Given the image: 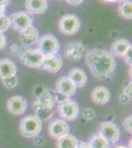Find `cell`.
<instances>
[{"mask_svg":"<svg viewBox=\"0 0 132 148\" xmlns=\"http://www.w3.org/2000/svg\"><path fill=\"white\" fill-rule=\"evenodd\" d=\"M55 87H56L57 92L65 95L68 98L73 96L77 89L76 86L73 84V82L68 78V76H62V77L58 78L55 83Z\"/></svg>","mask_w":132,"mask_h":148,"instance_id":"obj_15","label":"cell"},{"mask_svg":"<svg viewBox=\"0 0 132 148\" xmlns=\"http://www.w3.org/2000/svg\"><path fill=\"white\" fill-rule=\"evenodd\" d=\"M20 59L28 67L40 68L42 60H44V56L38 49H26L22 56H20Z\"/></svg>","mask_w":132,"mask_h":148,"instance_id":"obj_9","label":"cell"},{"mask_svg":"<svg viewBox=\"0 0 132 148\" xmlns=\"http://www.w3.org/2000/svg\"><path fill=\"white\" fill-rule=\"evenodd\" d=\"M114 148H128L127 146H124V145H118V146H116Z\"/></svg>","mask_w":132,"mask_h":148,"instance_id":"obj_40","label":"cell"},{"mask_svg":"<svg viewBox=\"0 0 132 148\" xmlns=\"http://www.w3.org/2000/svg\"><path fill=\"white\" fill-rule=\"evenodd\" d=\"M6 12V5L0 3V15H5Z\"/></svg>","mask_w":132,"mask_h":148,"instance_id":"obj_36","label":"cell"},{"mask_svg":"<svg viewBox=\"0 0 132 148\" xmlns=\"http://www.w3.org/2000/svg\"><path fill=\"white\" fill-rule=\"evenodd\" d=\"M123 58H124V60H125V62L128 64V65L131 66V62H132V47H130L126 51V52L124 53V56H123Z\"/></svg>","mask_w":132,"mask_h":148,"instance_id":"obj_31","label":"cell"},{"mask_svg":"<svg viewBox=\"0 0 132 148\" xmlns=\"http://www.w3.org/2000/svg\"><path fill=\"white\" fill-rule=\"evenodd\" d=\"M10 2H11V0H0V3H2V4H4V5H9L10 4Z\"/></svg>","mask_w":132,"mask_h":148,"instance_id":"obj_39","label":"cell"},{"mask_svg":"<svg viewBox=\"0 0 132 148\" xmlns=\"http://www.w3.org/2000/svg\"><path fill=\"white\" fill-rule=\"evenodd\" d=\"M102 1L105 2V3H116V2H120L122 0H102Z\"/></svg>","mask_w":132,"mask_h":148,"instance_id":"obj_38","label":"cell"},{"mask_svg":"<svg viewBox=\"0 0 132 148\" xmlns=\"http://www.w3.org/2000/svg\"><path fill=\"white\" fill-rule=\"evenodd\" d=\"M99 133L109 144H114L120 138V130L111 121H103L99 126Z\"/></svg>","mask_w":132,"mask_h":148,"instance_id":"obj_6","label":"cell"},{"mask_svg":"<svg viewBox=\"0 0 132 148\" xmlns=\"http://www.w3.org/2000/svg\"><path fill=\"white\" fill-rule=\"evenodd\" d=\"M123 94H125L126 96H128L129 98H131V81L127 82V83H126V85L124 86Z\"/></svg>","mask_w":132,"mask_h":148,"instance_id":"obj_32","label":"cell"},{"mask_svg":"<svg viewBox=\"0 0 132 148\" xmlns=\"http://www.w3.org/2000/svg\"><path fill=\"white\" fill-rule=\"evenodd\" d=\"M2 82H3L4 87H6L7 89H13V88L17 87L19 79L16 75H14V76H10V77H6V78H4V79H2Z\"/></svg>","mask_w":132,"mask_h":148,"instance_id":"obj_25","label":"cell"},{"mask_svg":"<svg viewBox=\"0 0 132 148\" xmlns=\"http://www.w3.org/2000/svg\"><path fill=\"white\" fill-rule=\"evenodd\" d=\"M91 73L95 78L102 81L109 80L116 71V59L109 51L103 49H94L85 54Z\"/></svg>","mask_w":132,"mask_h":148,"instance_id":"obj_1","label":"cell"},{"mask_svg":"<svg viewBox=\"0 0 132 148\" xmlns=\"http://www.w3.org/2000/svg\"><path fill=\"white\" fill-rule=\"evenodd\" d=\"M26 49H27V47H20L18 45H13V46L10 47V51H11V53H13L14 56H17L20 57L22 56L23 52L25 51Z\"/></svg>","mask_w":132,"mask_h":148,"instance_id":"obj_27","label":"cell"},{"mask_svg":"<svg viewBox=\"0 0 132 148\" xmlns=\"http://www.w3.org/2000/svg\"><path fill=\"white\" fill-rule=\"evenodd\" d=\"M131 123H132V116H128L125 119V120H124V121H123V126H124V128H125V130L127 131V132H129V133L132 132V125H131Z\"/></svg>","mask_w":132,"mask_h":148,"instance_id":"obj_29","label":"cell"},{"mask_svg":"<svg viewBox=\"0 0 132 148\" xmlns=\"http://www.w3.org/2000/svg\"><path fill=\"white\" fill-rule=\"evenodd\" d=\"M17 66L14 61L10 58H1L0 59V78L4 79L6 77L16 75Z\"/></svg>","mask_w":132,"mask_h":148,"instance_id":"obj_20","label":"cell"},{"mask_svg":"<svg viewBox=\"0 0 132 148\" xmlns=\"http://www.w3.org/2000/svg\"><path fill=\"white\" fill-rule=\"evenodd\" d=\"M77 148H91V146L89 145V143L87 142H81L78 144V147Z\"/></svg>","mask_w":132,"mask_h":148,"instance_id":"obj_37","label":"cell"},{"mask_svg":"<svg viewBox=\"0 0 132 148\" xmlns=\"http://www.w3.org/2000/svg\"><path fill=\"white\" fill-rule=\"evenodd\" d=\"M81 20L78 16L73 14H66L62 16L58 22L59 31L64 35L73 36L80 30Z\"/></svg>","mask_w":132,"mask_h":148,"instance_id":"obj_4","label":"cell"},{"mask_svg":"<svg viewBox=\"0 0 132 148\" xmlns=\"http://www.w3.org/2000/svg\"><path fill=\"white\" fill-rule=\"evenodd\" d=\"M11 27L17 32L21 33L33 25V19L28 12H15L9 16Z\"/></svg>","mask_w":132,"mask_h":148,"instance_id":"obj_5","label":"cell"},{"mask_svg":"<svg viewBox=\"0 0 132 148\" xmlns=\"http://www.w3.org/2000/svg\"><path fill=\"white\" fill-rule=\"evenodd\" d=\"M131 46V42L127 39H118L114 40L110 47V53L116 57H123L124 53Z\"/></svg>","mask_w":132,"mask_h":148,"instance_id":"obj_18","label":"cell"},{"mask_svg":"<svg viewBox=\"0 0 132 148\" xmlns=\"http://www.w3.org/2000/svg\"><path fill=\"white\" fill-rule=\"evenodd\" d=\"M54 99H55V102H57L58 104H60V103L66 101V100L69 99V98L66 97L65 95L61 94V93L57 92L56 90H54Z\"/></svg>","mask_w":132,"mask_h":148,"instance_id":"obj_30","label":"cell"},{"mask_svg":"<svg viewBox=\"0 0 132 148\" xmlns=\"http://www.w3.org/2000/svg\"><path fill=\"white\" fill-rule=\"evenodd\" d=\"M49 136L58 139L66 134H69V126L67 123L63 120H54L49 123Z\"/></svg>","mask_w":132,"mask_h":148,"instance_id":"obj_11","label":"cell"},{"mask_svg":"<svg viewBox=\"0 0 132 148\" xmlns=\"http://www.w3.org/2000/svg\"><path fill=\"white\" fill-rule=\"evenodd\" d=\"M7 109L9 113L14 116H20L25 113L27 109V101L21 96H13L7 102Z\"/></svg>","mask_w":132,"mask_h":148,"instance_id":"obj_14","label":"cell"},{"mask_svg":"<svg viewBox=\"0 0 132 148\" xmlns=\"http://www.w3.org/2000/svg\"><path fill=\"white\" fill-rule=\"evenodd\" d=\"M62 65H63V61L61 57L57 54H53V56H44L40 68L49 73H57L58 71H60Z\"/></svg>","mask_w":132,"mask_h":148,"instance_id":"obj_12","label":"cell"},{"mask_svg":"<svg viewBox=\"0 0 132 148\" xmlns=\"http://www.w3.org/2000/svg\"><path fill=\"white\" fill-rule=\"evenodd\" d=\"M58 114L63 120L72 121L76 120L79 114V106L75 101L67 99L66 101L58 104Z\"/></svg>","mask_w":132,"mask_h":148,"instance_id":"obj_8","label":"cell"},{"mask_svg":"<svg viewBox=\"0 0 132 148\" xmlns=\"http://www.w3.org/2000/svg\"><path fill=\"white\" fill-rule=\"evenodd\" d=\"M118 15L125 20L132 19V1L131 0H122L117 7Z\"/></svg>","mask_w":132,"mask_h":148,"instance_id":"obj_21","label":"cell"},{"mask_svg":"<svg viewBox=\"0 0 132 148\" xmlns=\"http://www.w3.org/2000/svg\"><path fill=\"white\" fill-rule=\"evenodd\" d=\"M64 1H66L67 3L69 4V5H72V6H77V5H80V4H82L85 0H64Z\"/></svg>","mask_w":132,"mask_h":148,"instance_id":"obj_34","label":"cell"},{"mask_svg":"<svg viewBox=\"0 0 132 148\" xmlns=\"http://www.w3.org/2000/svg\"><path fill=\"white\" fill-rule=\"evenodd\" d=\"M11 27L9 17L6 15H0V33L3 34Z\"/></svg>","mask_w":132,"mask_h":148,"instance_id":"obj_26","label":"cell"},{"mask_svg":"<svg viewBox=\"0 0 132 148\" xmlns=\"http://www.w3.org/2000/svg\"><path fill=\"white\" fill-rule=\"evenodd\" d=\"M55 103L54 90L44 89V91L38 95L33 102V107L35 110L40 108H53Z\"/></svg>","mask_w":132,"mask_h":148,"instance_id":"obj_10","label":"cell"},{"mask_svg":"<svg viewBox=\"0 0 132 148\" xmlns=\"http://www.w3.org/2000/svg\"><path fill=\"white\" fill-rule=\"evenodd\" d=\"M25 6L28 13L40 15L47 11L49 3L47 0H26Z\"/></svg>","mask_w":132,"mask_h":148,"instance_id":"obj_17","label":"cell"},{"mask_svg":"<svg viewBox=\"0 0 132 148\" xmlns=\"http://www.w3.org/2000/svg\"><path fill=\"white\" fill-rule=\"evenodd\" d=\"M36 116L42 121H49L52 116V108H40L36 109Z\"/></svg>","mask_w":132,"mask_h":148,"instance_id":"obj_24","label":"cell"},{"mask_svg":"<svg viewBox=\"0 0 132 148\" xmlns=\"http://www.w3.org/2000/svg\"><path fill=\"white\" fill-rule=\"evenodd\" d=\"M40 39L39 31L34 26H30L28 29L24 30L23 32L20 33V42L25 47H30L37 44L38 40Z\"/></svg>","mask_w":132,"mask_h":148,"instance_id":"obj_13","label":"cell"},{"mask_svg":"<svg viewBox=\"0 0 132 148\" xmlns=\"http://www.w3.org/2000/svg\"><path fill=\"white\" fill-rule=\"evenodd\" d=\"M42 121L36 114L26 116L20 121V131L25 137H37L42 131Z\"/></svg>","mask_w":132,"mask_h":148,"instance_id":"obj_2","label":"cell"},{"mask_svg":"<svg viewBox=\"0 0 132 148\" xmlns=\"http://www.w3.org/2000/svg\"><path fill=\"white\" fill-rule=\"evenodd\" d=\"M91 99L97 105H105L109 101L110 92L105 86H98L91 93Z\"/></svg>","mask_w":132,"mask_h":148,"instance_id":"obj_16","label":"cell"},{"mask_svg":"<svg viewBox=\"0 0 132 148\" xmlns=\"http://www.w3.org/2000/svg\"><path fill=\"white\" fill-rule=\"evenodd\" d=\"M89 145L91 148H110L109 143L105 139L99 132L93 134L89 140Z\"/></svg>","mask_w":132,"mask_h":148,"instance_id":"obj_23","label":"cell"},{"mask_svg":"<svg viewBox=\"0 0 132 148\" xmlns=\"http://www.w3.org/2000/svg\"><path fill=\"white\" fill-rule=\"evenodd\" d=\"M68 78L73 82V84L76 86V88L84 87V86L87 84V81H88L87 74H86V72L83 69H81L79 67H75V68L71 69V70L69 71Z\"/></svg>","mask_w":132,"mask_h":148,"instance_id":"obj_19","label":"cell"},{"mask_svg":"<svg viewBox=\"0 0 132 148\" xmlns=\"http://www.w3.org/2000/svg\"><path fill=\"white\" fill-rule=\"evenodd\" d=\"M78 139L72 134H66L64 136L57 139L56 147L57 148H77Z\"/></svg>","mask_w":132,"mask_h":148,"instance_id":"obj_22","label":"cell"},{"mask_svg":"<svg viewBox=\"0 0 132 148\" xmlns=\"http://www.w3.org/2000/svg\"><path fill=\"white\" fill-rule=\"evenodd\" d=\"M87 53L86 46L82 42L73 40L66 45L64 47V56L71 61H79Z\"/></svg>","mask_w":132,"mask_h":148,"instance_id":"obj_7","label":"cell"},{"mask_svg":"<svg viewBox=\"0 0 132 148\" xmlns=\"http://www.w3.org/2000/svg\"><path fill=\"white\" fill-rule=\"evenodd\" d=\"M130 99H131V98L126 96V95L123 94V93H122L120 96H119V102H120L121 104H127V103L130 101Z\"/></svg>","mask_w":132,"mask_h":148,"instance_id":"obj_35","label":"cell"},{"mask_svg":"<svg viewBox=\"0 0 132 148\" xmlns=\"http://www.w3.org/2000/svg\"><path fill=\"white\" fill-rule=\"evenodd\" d=\"M82 116H83V118L85 119L86 121H91L96 116V114H95V112H94L92 109L87 108V109H85L83 111Z\"/></svg>","mask_w":132,"mask_h":148,"instance_id":"obj_28","label":"cell"},{"mask_svg":"<svg viewBox=\"0 0 132 148\" xmlns=\"http://www.w3.org/2000/svg\"><path fill=\"white\" fill-rule=\"evenodd\" d=\"M6 44H7V39L5 37V35L0 33V51H2L3 49H5Z\"/></svg>","mask_w":132,"mask_h":148,"instance_id":"obj_33","label":"cell"},{"mask_svg":"<svg viewBox=\"0 0 132 148\" xmlns=\"http://www.w3.org/2000/svg\"><path fill=\"white\" fill-rule=\"evenodd\" d=\"M38 51L44 56H53L56 54L60 49V44H59L57 38L52 34H45L40 37L38 40Z\"/></svg>","mask_w":132,"mask_h":148,"instance_id":"obj_3","label":"cell"}]
</instances>
